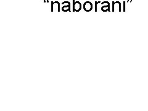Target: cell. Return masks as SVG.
Returning a JSON list of instances; mask_svg holds the SVG:
<instances>
[{"label":"cell","instance_id":"obj_1","mask_svg":"<svg viewBox=\"0 0 148 111\" xmlns=\"http://www.w3.org/2000/svg\"><path fill=\"white\" fill-rule=\"evenodd\" d=\"M82 9V4L79 1H75L73 0V11L78 12Z\"/></svg>","mask_w":148,"mask_h":111},{"label":"cell","instance_id":"obj_2","mask_svg":"<svg viewBox=\"0 0 148 111\" xmlns=\"http://www.w3.org/2000/svg\"><path fill=\"white\" fill-rule=\"evenodd\" d=\"M83 9L86 12H90L92 9V4L90 1H86L83 4Z\"/></svg>","mask_w":148,"mask_h":111},{"label":"cell","instance_id":"obj_3","mask_svg":"<svg viewBox=\"0 0 148 111\" xmlns=\"http://www.w3.org/2000/svg\"><path fill=\"white\" fill-rule=\"evenodd\" d=\"M62 10L64 12H68V11L70 12L71 11V3H70V2L68 3L67 5L62 6Z\"/></svg>","mask_w":148,"mask_h":111},{"label":"cell","instance_id":"obj_4","mask_svg":"<svg viewBox=\"0 0 148 111\" xmlns=\"http://www.w3.org/2000/svg\"><path fill=\"white\" fill-rule=\"evenodd\" d=\"M109 6H110V4H109V3L107 6H102V8H101V10H102V11H103V12H106V11H107V9H106V8H107V9H108V11H109V10H110Z\"/></svg>","mask_w":148,"mask_h":111},{"label":"cell","instance_id":"obj_5","mask_svg":"<svg viewBox=\"0 0 148 111\" xmlns=\"http://www.w3.org/2000/svg\"><path fill=\"white\" fill-rule=\"evenodd\" d=\"M100 1H96L95 2V12H97V5H98V4L100 3Z\"/></svg>","mask_w":148,"mask_h":111},{"label":"cell","instance_id":"obj_6","mask_svg":"<svg viewBox=\"0 0 148 111\" xmlns=\"http://www.w3.org/2000/svg\"><path fill=\"white\" fill-rule=\"evenodd\" d=\"M44 2H45H45H46V0H44Z\"/></svg>","mask_w":148,"mask_h":111}]
</instances>
